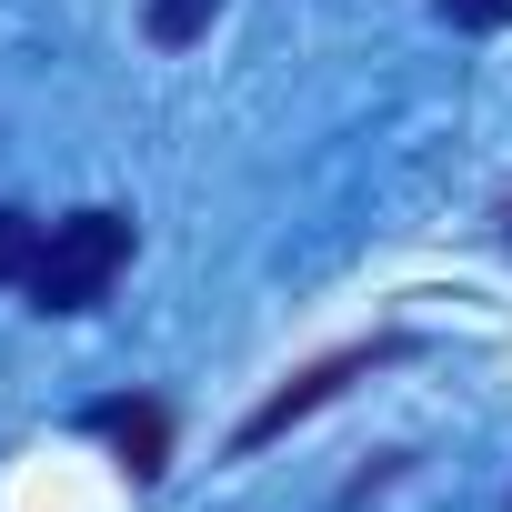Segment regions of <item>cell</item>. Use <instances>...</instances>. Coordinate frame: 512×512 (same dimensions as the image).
Wrapping results in <instances>:
<instances>
[{"instance_id":"277c9868","label":"cell","mask_w":512,"mask_h":512,"mask_svg":"<svg viewBox=\"0 0 512 512\" xmlns=\"http://www.w3.org/2000/svg\"><path fill=\"white\" fill-rule=\"evenodd\" d=\"M221 11H231V0H151V11H141V31H151L161 51H191V41H201Z\"/></svg>"},{"instance_id":"8992f818","label":"cell","mask_w":512,"mask_h":512,"mask_svg":"<svg viewBox=\"0 0 512 512\" xmlns=\"http://www.w3.org/2000/svg\"><path fill=\"white\" fill-rule=\"evenodd\" d=\"M442 31H512V0H432Z\"/></svg>"},{"instance_id":"6da1fadb","label":"cell","mask_w":512,"mask_h":512,"mask_svg":"<svg viewBox=\"0 0 512 512\" xmlns=\"http://www.w3.org/2000/svg\"><path fill=\"white\" fill-rule=\"evenodd\" d=\"M131 211L111 201H81L61 221H41V251H31V272H21V302L31 312H91L121 272H131Z\"/></svg>"},{"instance_id":"7a4b0ae2","label":"cell","mask_w":512,"mask_h":512,"mask_svg":"<svg viewBox=\"0 0 512 512\" xmlns=\"http://www.w3.org/2000/svg\"><path fill=\"white\" fill-rule=\"evenodd\" d=\"M392 352H402V332H372V342H342V352L302 362L282 392H262V402H251V422L231 432V452H262V442H282V432H292V422H312V412H322V402H332L352 372H372V362H392Z\"/></svg>"},{"instance_id":"52a82bcc","label":"cell","mask_w":512,"mask_h":512,"mask_svg":"<svg viewBox=\"0 0 512 512\" xmlns=\"http://www.w3.org/2000/svg\"><path fill=\"white\" fill-rule=\"evenodd\" d=\"M502 241H512V201H502Z\"/></svg>"},{"instance_id":"5b68a950","label":"cell","mask_w":512,"mask_h":512,"mask_svg":"<svg viewBox=\"0 0 512 512\" xmlns=\"http://www.w3.org/2000/svg\"><path fill=\"white\" fill-rule=\"evenodd\" d=\"M31 251H41V211H21V201H0V292H11V282L31 272Z\"/></svg>"},{"instance_id":"3957f363","label":"cell","mask_w":512,"mask_h":512,"mask_svg":"<svg viewBox=\"0 0 512 512\" xmlns=\"http://www.w3.org/2000/svg\"><path fill=\"white\" fill-rule=\"evenodd\" d=\"M81 432L111 442V462L131 482H161V462H171V402H151V392H101L81 412Z\"/></svg>"}]
</instances>
